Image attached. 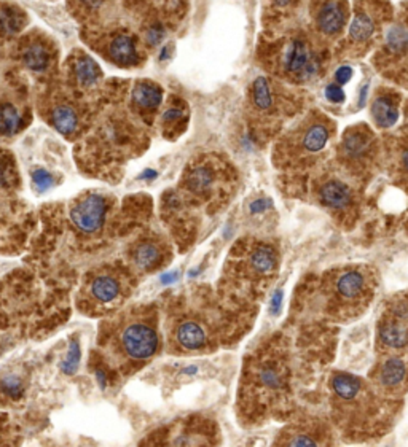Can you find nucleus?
Instances as JSON below:
<instances>
[{
    "label": "nucleus",
    "mask_w": 408,
    "mask_h": 447,
    "mask_svg": "<svg viewBox=\"0 0 408 447\" xmlns=\"http://www.w3.org/2000/svg\"><path fill=\"white\" fill-rule=\"evenodd\" d=\"M326 97L327 101L330 104H335V106H340V104H343L344 101V93H343V88L340 85H337V83H330V85L326 88Z\"/></svg>",
    "instance_id": "obj_32"
},
{
    "label": "nucleus",
    "mask_w": 408,
    "mask_h": 447,
    "mask_svg": "<svg viewBox=\"0 0 408 447\" xmlns=\"http://www.w3.org/2000/svg\"><path fill=\"white\" fill-rule=\"evenodd\" d=\"M176 338L179 346H182L186 351H198V348L206 346L207 341L203 326L195 322H184L177 328Z\"/></svg>",
    "instance_id": "obj_18"
},
{
    "label": "nucleus",
    "mask_w": 408,
    "mask_h": 447,
    "mask_svg": "<svg viewBox=\"0 0 408 447\" xmlns=\"http://www.w3.org/2000/svg\"><path fill=\"white\" fill-rule=\"evenodd\" d=\"M179 278V274L177 272H168V274H163L161 276V282L164 285H169V283H174Z\"/></svg>",
    "instance_id": "obj_36"
},
{
    "label": "nucleus",
    "mask_w": 408,
    "mask_h": 447,
    "mask_svg": "<svg viewBox=\"0 0 408 447\" xmlns=\"http://www.w3.org/2000/svg\"><path fill=\"white\" fill-rule=\"evenodd\" d=\"M80 346H79V341H72L71 342V347H69V352H67V357L66 360L62 361V371H64L66 374H74L75 371H77V368L80 365Z\"/></svg>",
    "instance_id": "obj_28"
},
{
    "label": "nucleus",
    "mask_w": 408,
    "mask_h": 447,
    "mask_svg": "<svg viewBox=\"0 0 408 447\" xmlns=\"http://www.w3.org/2000/svg\"><path fill=\"white\" fill-rule=\"evenodd\" d=\"M334 163L357 185L370 180L383 163V144L365 123L349 126L335 146Z\"/></svg>",
    "instance_id": "obj_6"
},
{
    "label": "nucleus",
    "mask_w": 408,
    "mask_h": 447,
    "mask_svg": "<svg viewBox=\"0 0 408 447\" xmlns=\"http://www.w3.org/2000/svg\"><path fill=\"white\" fill-rule=\"evenodd\" d=\"M19 26H21V18L18 16L16 11L6 9L0 13V27H2L5 32H9V34L15 32L19 29Z\"/></svg>",
    "instance_id": "obj_30"
},
{
    "label": "nucleus",
    "mask_w": 408,
    "mask_h": 447,
    "mask_svg": "<svg viewBox=\"0 0 408 447\" xmlns=\"http://www.w3.org/2000/svg\"><path fill=\"white\" fill-rule=\"evenodd\" d=\"M375 67L389 80L408 86V26L397 23L391 26L377 50Z\"/></svg>",
    "instance_id": "obj_9"
},
{
    "label": "nucleus",
    "mask_w": 408,
    "mask_h": 447,
    "mask_svg": "<svg viewBox=\"0 0 408 447\" xmlns=\"http://www.w3.org/2000/svg\"><path fill=\"white\" fill-rule=\"evenodd\" d=\"M326 48L309 31L294 34L281 45L278 58L281 75L295 85L313 83L326 69Z\"/></svg>",
    "instance_id": "obj_7"
},
{
    "label": "nucleus",
    "mask_w": 408,
    "mask_h": 447,
    "mask_svg": "<svg viewBox=\"0 0 408 447\" xmlns=\"http://www.w3.org/2000/svg\"><path fill=\"white\" fill-rule=\"evenodd\" d=\"M107 202L101 194H88L72 207L71 219L75 226L85 233H94L101 229L106 220Z\"/></svg>",
    "instance_id": "obj_15"
},
{
    "label": "nucleus",
    "mask_w": 408,
    "mask_h": 447,
    "mask_svg": "<svg viewBox=\"0 0 408 447\" xmlns=\"http://www.w3.org/2000/svg\"><path fill=\"white\" fill-rule=\"evenodd\" d=\"M32 180L34 185L37 186L39 191H46L54 185V179L48 171L45 169H36L32 172Z\"/></svg>",
    "instance_id": "obj_31"
},
{
    "label": "nucleus",
    "mask_w": 408,
    "mask_h": 447,
    "mask_svg": "<svg viewBox=\"0 0 408 447\" xmlns=\"http://www.w3.org/2000/svg\"><path fill=\"white\" fill-rule=\"evenodd\" d=\"M156 177V172L155 171H151V169H147V171H144L142 174H141V177L139 179H147V180H151V179H155Z\"/></svg>",
    "instance_id": "obj_37"
},
{
    "label": "nucleus",
    "mask_w": 408,
    "mask_h": 447,
    "mask_svg": "<svg viewBox=\"0 0 408 447\" xmlns=\"http://www.w3.org/2000/svg\"><path fill=\"white\" fill-rule=\"evenodd\" d=\"M51 123L61 134L69 136L77 129L79 126V116L75 114V110L69 106H59L53 110L51 114Z\"/></svg>",
    "instance_id": "obj_22"
},
{
    "label": "nucleus",
    "mask_w": 408,
    "mask_h": 447,
    "mask_svg": "<svg viewBox=\"0 0 408 447\" xmlns=\"http://www.w3.org/2000/svg\"><path fill=\"white\" fill-rule=\"evenodd\" d=\"M74 74L83 86H89L99 79V67L89 56H81V58L75 62Z\"/></svg>",
    "instance_id": "obj_24"
},
{
    "label": "nucleus",
    "mask_w": 408,
    "mask_h": 447,
    "mask_svg": "<svg viewBox=\"0 0 408 447\" xmlns=\"http://www.w3.org/2000/svg\"><path fill=\"white\" fill-rule=\"evenodd\" d=\"M23 61H24V64L31 69V71L41 72V71H45L48 64H50V54H48L44 45L34 44L27 46L24 50Z\"/></svg>",
    "instance_id": "obj_23"
},
{
    "label": "nucleus",
    "mask_w": 408,
    "mask_h": 447,
    "mask_svg": "<svg viewBox=\"0 0 408 447\" xmlns=\"http://www.w3.org/2000/svg\"><path fill=\"white\" fill-rule=\"evenodd\" d=\"M311 36L329 46L343 36L351 18V5L347 2H314L308 6Z\"/></svg>",
    "instance_id": "obj_11"
},
{
    "label": "nucleus",
    "mask_w": 408,
    "mask_h": 447,
    "mask_svg": "<svg viewBox=\"0 0 408 447\" xmlns=\"http://www.w3.org/2000/svg\"><path fill=\"white\" fill-rule=\"evenodd\" d=\"M329 387L332 418L348 436H375L392 423L397 403L378 393L370 381L349 373H334Z\"/></svg>",
    "instance_id": "obj_1"
},
{
    "label": "nucleus",
    "mask_w": 408,
    "mask_h": 447,
    "mask_svg": "<svg viewBox=\"0 0 408 447\" xmlns=\"http://www.w3.org/2000/svg\"><path fill=\"white\" fill-rule=\"evenodd\" d=\"M335 136V123L319 110H309L279 144V164L289 169L308 171L319 164Z\"/></svg>",
    "instance_id": "obj_4"
},
{
    "label": "nucleus",
    "mask_w": 408,
    "mask_h": 447,
    "mask_svg": "<svg viewBox=\"0 0 408 447\" xmlns=\"http://www.w3.org/2000/svg\"><path fill=\"white\" fill-rule=\"evenodd\" d=\"M269 204H272V202H269L268 199H257V201H254L252 204H251V212H252V214L264 212V211H267V209L269 207Z\"/></svg>",
    "instance_id": "obj_34"
},
{
    "label": "nucleus",
    "mask_w": 408,
    "mask_h": 447,
    "mask_svg": "<svg viewBox=\"0 0 408 447\" xmlns=\"http://www.w3.org/2000/svg\"><path fill=\"white\" fill-rule=\"evenodd\" d=\"M186 181H189L190 190L195 193H201L211 188L214 181V174L211 169H207V167H195V169L190 172L189 180Z\"/></svg>",
    "instance_id": "obj_26"
},
{
    "label": "nucleus",
    "mask_w": 408,
    "mask_h": 447,
    "mask_svg": "<svg viewBox=\"0 0 408 447\" xmlns=\"http://www.w3.org/2000/svg\"><path fill=\"white\" fill-rule=\"evenodd\" d=\"M110 58L116 64L131 66L137 61V48L134 40L128 36H119L110 44Z\"/></svg>",
    "instance_id": "obj_19"
},
{
    "label": "nucleus",
    "mask_w": 408,
    "mask_h": 447,
    "mask_svg": "<svg viewBox=\"0 0 408 447\" xmlns=\"http://www.w3.org/2000/svg\"><path fill=\"white\" fill-rule=\"evenodd\" d=\"M136 261L144 269L154 268L160 261V250L154 243H144L136 250Z\"/></svg>",
    "instance_id": "obj_27"
},
{
    "label": "nucleus",
    "mask_w": 408,
    "mask_h": 447,
    "mask_svg": "<svg viewBox=\"0 0 408 447\" xmlns=\"http://www.w3.org/2000/svg\"><path fill=\"white\" fill-rule=\"evenodd\" d=\"M383 161L388 163L394 176L408 180V129L389 136L383 144Z\"/></svg>",
    "instance_id": "obj_17"
},
{
    "label": "nucleus",
    "mask_w": 408,
    "mask_h": 447,
    "mask_svg": "<svg viewBox=\"0 0 408 447\" xmlns=\"http://www.w3.org/2000/svg\"><path fill=\"white\" fill-rule=\"evenodd\" d=\"M184 114H182V110L181 109H168L163 114V120L164 121H176V120H179V118H181Z\"/></svg>",
    "instance_id": "obj_35"
},
{
    "label": "nucleus",
    "mask_w": 408,
    "mask_h": 447,
    "mask_svg": "<svg viewBox=\"0 0 408 447\" xmlns=\"http://www.w3.org/2000/svg\"><path fill=\"white\" fill-rule=\"evenodd\" d=\"M161 97H163L161 88L150 81L137 83L133 91V101L137 104V106L144 109L158 107L161 102Z\"/></svg>",
    "instance_id": "obj_20"
},
{
    "label": "nucleus",
    "mask_w": 408,
    "mask_h": 447,
    "mask_svg": "<svg viewBox=\"0 0 408 447\" xmlns=\"http://www.w3.org/2000/svg\"><path fill=\"white\" fill-rule=\"evenodd\" d=\"M377 286V272L367 264L330 269L321 277L319 283L322 312L337 322L354 320L373 301Z\"/></svg>",
    "instance_id": "obj_3"
},
{
    "label": "nucleus",
    "mask_w": 408,
    "mask_h": 447,
    "mask_svg": "<svg viewBox=\"0 0 408 447\" xmlns=\"http://www.w3.org/2000/svg\"><path fill=\"white\" fill-rule=\"evenodd\" d=\"M311 194L324 211L343 228L354 225L359 215L357 184L334 161L317 169L311 179Z\"/></svg>",
    "instance_id": "obj_5"
},
{
    "label": "nucleus",
    "mask_w": 408,
    "mask_h": 447,
    "mask_svg": "<svg viewBox=\"0 0 408 447\" xmlns=\"http://www.w3.org/2000/svg\"><path fill=\"white\" fill-rule=\"evenodd\" d=\"M377 342L384 355L408 351V295L392 298L378 320Z\"/></svg>",
    "instance_id": "obj_10"
},
{
    "label": "nucleus",
    "mask_w": 408,
    "mask_h": 447,
    "mask_svg": "<svg viewBox=\"0 0 408 447\" xmlns=\"http://www.w3.org/2000/svg\"><path fill=\"white\" fill-rule=\"evenodd\" d=\"M21 115L19 111L13 107L5 104V106L0 107V134L11 136L21 128Z\"/></svg>",
    "instance_id": "obj_25"
},
{
    "label": "nucleus",
    "mask_w": 408,
    "mask_h": 447,
    "mask_svg": "<svg viewBox=\"0 0 408 447\" xmlns=\"http://www.w3.org/2000/svg\"><path fill=\"white\" fill-rule=\"evenodd\" d=\"M292 358L284 344L267 348L249 365L243 382L246 408L255 414L278 411L292 395Z\"/></svg>",
    "instance_id": "obj_2"
},
{
    "label": "nucleus",
    "mask_w": 408,
    "mask_h": 447,
    "mask_svg": "<svg viewBox=\"0 0 408 447\" xmlns=\"http://www.w3.org/2000/svg\"><path fill=\"white\" fill-rule=\"evenodd\" d=\"M273 447H334V433L327 422L303 418L287 425Z\"/></svg>",
    "instance_id": "obj_13"
},
{
    "label": "nucleus",
    "mask_w": 408,
    "mask_h": 447,
    "mask_svg": "<svg viewBox=\"0 0 408 447\" xmlns=\"http://www.w3.org/2000/svg\"><path fill=\"white\" fill-rule=\"evenodd\" d=\"M169 58V46H163L161 54H160V61H166Z\"/></svg>",
    "instance_id": "obj_38"
},
{
    "label": "nucleus",
    "mask_w": 408,
    "mask_h": 447,
    "mask_svg": "<svg viewBox=\"0 0 408 447\" xmlns=\"http://www.w3.org/2000/svg\"><path fill=\"white\" fill-rule=\"evenodd\" d=\"M121 346L128 358L134 361L149 360L158 351V334L149 325L133 323L124 328Z\"/></svg>",
    "instance_id": "obj_14"
},
{
    "label": "nucleus",
    "mask_w": 408,
    "mask_h": 447,
    "mask_svg": "<svg viewBox=\"0 0 408 447\" xmlns=\"http://www.w3.org/2000/svg\"><path fill=\"white\" fill-rule=\"evenodd\" d=\"M91 295L102 304L112 303L120 295V283L114 277L99 276L91 282Z\"/></svg>",
    "instance_id": "obj_21"
},
{
    "label": "nucleus",
    "mask_w": 408,
    "mask_h": 447,
    "mask_svg": "<svg viewBox=\"0 0 408 447\" xmlns=\"http://www.w3.org/2000/svg\"><path fill=\"white\" fill-rule=\"evenodd\" d=\"M164 36H166V31L161 24L150 26L147 29V34H145V37H147V41L150 45H158L164 39Z\"/></svg>",
    "instance_id": "obj_33"
},
{
    "label": "nucleus",
    "mask_w": 408,
    "mask_h": 447,
    "mask_svg": "<svg viewBox=\"0 0 408 447\" xmlns=\"http://www.w3.org/2000/svg\"><path fill=\"white\" fill-rule=\"evenodd\" d=\"M0 390L5 396L10 398H19L24 392V386L21 383V381L18 379L16 376H9L0 382Z\"/></svg>",
    "instance_id": "obj_29"
},
{
    "label": "nucleus",
    "mask_w": 408,
    "mask_h": 447,
    "mask_svg": "<svg viewBox=\"0 0 408 447\" xmlns=\"http://www.w3.org/2000/svg\"><path fill=\"white\" fill-rule=\"evenodd\" d=\"M369 381L378 393L392 401L402 400L408 392V361L402 355H384L373 368Z\"/></svg>",
    "instance_id": "obj_12"
},
{
    "label": "nucleus",
    "mask_w": 408,
    "mask_h": 447,
    "mask_svg": "<svg viewBox=\"0 0 408 447\" xmlns=\"http://www.w3.org/2000/svg\"><path fill=\"white\" fill-rule=\"evenodd\" d=\"M351 16L348 34L338 53L344 58H362L378 39H383V26L392 18V6L379 2H361L352 6Z\"/></svg>",
    "instance_id": "obj_8"
},
{
    "label": "nucleus",
    "mask_w": 408,
    "mask_h": 447,
    "mask_svg": "<svg viewBox=\"0 0 408 447\" xmlns=\"http://www.w3.org/2000/svg\"><path fill=\"white\" fill-rule=\"evenodd\" d=\"M400 109V94L394 89H378L370 102V116L378 129H389L396 124Z\"/></svg>",
    "instance_id": "obj_16"
}]
</instances>
